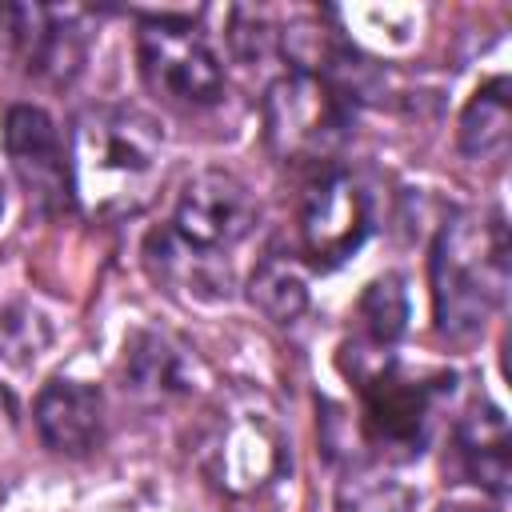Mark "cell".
Returning a JSON list of instances; mask_svg holds the SVG:
<instances>
[{"label":"cell","instance_id":"obj_3","mask_svg":"<svg viewBox=\"0 0 512 512\" xmlns=\"http://www.w3.org/2000/svg\"><path fill=\"white\" fill-rule=\"evenodd\" d=\"M264 128L276 156L320 168L352 128V96L328 76L292 72L268 88Z\"/></svg>","mask_w":512,"mask_h":512},{"label":"cell","instance_id":"obj_12","mask_svg":"<svg viewBox=\"0 0 512 512\" xmlns=\"http://www.w3.org/2000/svg\"><path fill=\"white\" fill-rule=\"evenodd\" d=\"M16 20L28 72L52 84H68L84 64V32L76 20L56 8H16Z\"/></svg>","mask_w":512,"mask_h":512},{"label":"cell","instance_id":"obj_15","mask_svg":"<svg viewBox=\"0 0 512 512\" xmlns=\"http://www.w3.org/2000/svg\"><path fill=\"white\" fill-rule=\"evenodd\" d=\"M508 136H512V100H508V80L496 76L468 100L460 116V148L476 160H500L508 152Z\"/></svg>","mask_w":512,"mask_h":512},{"label":"cell","instance_id":"obj_20","mask_svg":"<svg viewBox=\"0 0 512 512\" xmlns=\"http://www.w3.org/2000/svg\"><path fill=\"white\" fill-rule=\"evenodd\" d=\"M440 512H496L492 504H480V500H448Z\"/></svg>","mask_w":512,"mask_h":512},{"label":"cell","instance_id":"obj_21","mask_svg":"<svg viewBox=\"0 0 512 512\" xmlns=\"http://www.w3.org/2000/svg\"><path fill=\"white\" fill-rule=\"evenodd\" d=\"M0 212H4V196H0Z\"/></svg>","mask_w":512,"mask_h":512},{"label":"cell","instance_id":"obj_19","mask_svg":"<svg viewBox=\"0 0 512 512\" xmlns=\"http://www.w3.org/2000/svg\"><path fill=\"white\" fill-rule=\"evenodd\" d=\"M48 344V328H44V316L40 312H4L0 316V352H12V356H36L40 348Z\"/></svg>","mask_w":512,"mask_h":512},{"label":"cell","instance_id":"obj_6","mask_svg":"<svg viewBox=\"0 0 512 512\" xmlns=\"http://www.w3.org/2000/svg\"><path fill=\"white\" fill-rule=\"evenodd\" d=\"M256 224V200L252 192L228 176V172H196L184 180L176 208H172V232L208 256H224L228 248H236Z\"/></svg>","mask_w":512,"mask_h":512},{"label":"cell","instance_id":"obj_7","mask_svg":"<svg viewBox=\"0 0 512 512\" xmlns=\"http://www.w3.org/2000/svg\"><path fill=\"white\" fill-rule=\"evenodd\" d=\"M372 212L364 188L340 168H316L300 204V240L316 268L344 264L368 236Z\"/></svg>","mask_w":512,"mask_h":512},{"label":"cell","instance_id":"obj_17","mask_svg":"<svg viewBox=\"0 0 512 512\" xmlns=\"http://www.w3.org/2000/svg\"><path fill=\"white\" fill-rule=\"evenodd\" d=\"M360 320H364V332L384 348V344H396L408 328V292L400 284V276H380L364 288L360 296Z\"/></svg>","mask_w":512,"mask_h":512},{"label":"cell","instance_id":"obj_4","mask_svg":"<svg viewBox=\"0 0 512 512\" xmlns=\"http://www.w3.org/2000/svg\"><path fill=\"white\" fill-rule=\"evenodd\" d=\"M136 60H140L144 84L168 104L208 108L224 92V68L216 52L192 24L176 16H156L140 28Z\"/></svg>","mask_w":512,"mask_h":512},{"label":"cell","instance_id":"obj_9","mask_svg":"<svg viewBox=\"0 0 512 512\" xmlns=\"http://www.w3.org/2000/svg\"><path fill=\"white\" fill-rule=\"evenodd\" d=\"M120 376H124V392H132L136 400L168 404V400L188 396L200 372H196V356L180 340L156 328H136L124 340Z\"/></svg>","mask_w":512,"mask_h":512},{"label":"cell","instance_id":"obj_16","mask_svg":"<svg viewBox=\"0 0 512 512\" xmlns=\"http://www.w3.org/2000/svg\"><path fill=\"white\" fill-rule=\"evenodd\" d=\"M248 296H252V304H256L264 316H272L276 324H292V320L308 308L304 276L296 272V264H288V260H280V256L260 260V268L252 272Z\"/></svg>","mask_w":512,"mask_h":512},{"label":"cell","instance_id":"obj_1","mask_svg":"<svg viewBox=\"0 0 512 512\" xmlns=\"http://www.w3.org/2000/svg\"><path fill=\"white\" fill-rule=\"evenodd\" d=\"M160 168V128L152 116L104 104L80 116L72 176L96 212H140Z\"/></svg>","mask_w":512,"mask_h":512},{"label":"cell","instance_id":"obj_10","mask_svg":"<svg viewBox=\"0 0 512 512\" xmlns=\"http://www.w3.org/2000/svg\"><path fill=\"white\" fill-rule=\"evenodd\" d=\"M284 468V440L264 416H240L220 424L208 444V472L228 492H256Z\"/></svg>","mask_w":512,"mask_h":512},{"label":"cell","instance_id":"obj_11","mask_svg":"<svg viewBox=\"0 0 512 512\" xmlns=\"http://www.w3.org/2000/svg\"><path fill=\"white\" fill-rule=\"evenodd\" d=\"M36 428L52 452L84 456L104 440V396L88 380L56 376L36 396Z\"/></svg>","mask_w":512,"mask_h":512},{"label":"cell","instance_id":"obj_18","mask_svg":"<svg viewBox=\"0 0 512 512\" xmlns=\"http://www.w3.org/2000/svg\"><path fill=\"white\" fill-rule=\"evenodd\" d=\"M416 492L388 476H352L336 492V512H408Z\"/></svg>","mask_w":512,"mask_h":512},{"label":"cell","instance_id":"obj_14","mask_svg":"<svg viewBox=\"0 0 512 512\" xmlns=\"http://www.w3.org/2000/svg\"><path fill=\"white\" fill-rule=\"evenodd\" d=\"M456 448H460V464L472 476V484L504 492L508 488V424L500 416V408H488L484 416H468L456 428Z\"/></svg>","mask_w":512,"mask_h":512},{"label":"cell","instance_id":"obj_13","mask_svg":"<svg viewBox=\"0 0 512 512\" xmlns=\"http://www.w3.org/2000/svg\"><path fill=\"white\" fill-rule=\"evenodd\" d=\"M144 256H148V268L172 284V288H184L188 296L196 300H224L228 296V264L224 256H208V252H196L188 248L172 228H156L144 244Z\"/></svg>","mask_w":512,"mask_h":512},{"label":"cell","instance_id":"obj_8","mask_svg":"<svg viewBox=\"0 0 512 512\" xmlns=\"http://www.w3.org/2000/svg\"><path fill=\"white\" fill-rule=\"evenodd\" d=\"M4 148L16 180L40 212H64L72 204V164L52 116L36 104H12L4 112Z\"/></svg>","mask_w":512,"mask_h":512},{"label":"cell","instance_id":"obj_5","mask_svg":"<svg viewBox=\"0 0 512 512\" xmlns=\"http://www.w3.org/2000/svg\"><path fill=\"white\" fill-rule=\"evenodd\" d=\"M356 380L364 396L360 428L368 444H376L380 452L388 448L404 456L420 452L428 424H432L436 396L444 392V376H420V372L400 368L396 360H376V368Z\"/></svg>","mask_w":512,"mask_h":512},{"label":"cell","instance_id":"obj_2","mask_svg":"<svg viewBox=\"0 0 512 512\" xmlns=\"http://www.w3.org/2000/svg\"><path fill=\"white\" fill-rule=\"evenodd\" d=\"M508 288V236L492 216H456L432 244V312L448 340H472Z\"/></svg>","mask_w":512,"mask_h":512}]
</instances>
